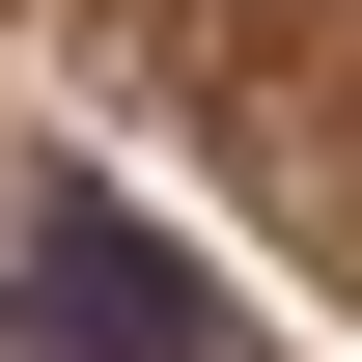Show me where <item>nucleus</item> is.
<instances>
[{
    "mask_svg": "<svg viewBox=\"0 0 362 362\" xmlns=\"http://www.w3.org/2000/svg\"><path fill=\"white\" fill-rule=\"evenodd\" d=\"M0 334H28V362H223L195 251L112 223V195H28V223H0Z\"/></svg>",
    "mask_w": 362,
    "mask_h": 362,
    "instance_id": "1",
    "label": "nucleus"
}]
</instances>
